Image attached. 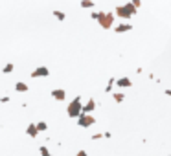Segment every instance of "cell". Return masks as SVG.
I'll list each match as a JSON object with an SVG mask.
<instances>
[{"instance_id": "6da1fadb", "label": "cell", "mask_w": 171, "mask_h": 156, "mask_svg": "<svg viewBox=\"0 0 171 156\" xmlns=\"http://www.w3.org/2000/svg\"><path fill=\"white\" fill-rule=\"evenodd\" d=\"M136 13H138V9H136L131 2L122 4V6H116V7H114V17H120V18H123V20L133 18Z\"/></svg>"}, {"instance_id": "7a4b0ae2", "label": "cell", "mask_w": 171, "mask_h": 156, "mask_svg": "<svg viewBox=\"0 0 171 156\" xmlns=\"http://www.w3.org/2000/svg\"><path fill=\"white\" fill-rule=\"evenodd\" d=\"M96 20H98V24H99L103 29H111V28L114 26V22H116V17L112 15V11H111V13L98 11V17H96Z\"/></svg>"}, {"instance_id": "3957f363", "label": "cell", "mask_w": 171, "mask_h": 156, "mask_svg": "<svg viewBox=\"0 0 171 156\" xmlns=\"http://www.w3.org/2000/svg\"><path fill=\"white\" fill-rule=\"evenodd\" d=\"M81 107H83V103H81V96H76V97L68 103V107H66V114H68L70 118H77V116L81 114Z\"/></svg>"}, {"instance_id": "277c9868", "label": "cell", "mask_w": 171, "mask_h": 156, "mask_svg": "<svg viewBox=\"0 0 171 156\" xmlns=\"http://www.w3.org/2000/svg\"><path fill=\"white\" fill-rule=\"evenodd\" d=\"M76 120H77V125L83 127V129H88V127H92L96 123V118L92 114H79Z\"/></svg>"}, {"instance_id": "5b68a950", "label": "cell", "mask_w": 171, "mask_h": 156, "mask_svg": "<svg viewBox=\"0 0 171 156\" xmlns=\"http://www.w3.org/2000/svg\"><path fill=\"white\" fill-rule=\"evenodd\" d=\"M50 75V68L48 66H37L31 74H29V77L31 79H39V77H48Z\"/></svg>"}, {"instance_id": "8992f818", "label": "cell", "mask_w": 171, "mask_h": 156, "mask_svg": "<svg viewBox=\"0 0 171 156\" xmlns=\"http://www.w3.org/2000/svg\"><path fill=\"white\" fill-rule=\"evenodd\" d=\"M99 105H101V103H96V99H88V101L81 107V114H92Z\"/></svg>"}, {"instance_id": "52a82bcc", "label": "cell", "mask_w": 171, "mask_h": 156, "mask_svg": "<svg viewBox=\"0 0 171 156\" xmlns=\"http://www.w3.org/2000/svg\"><path fill=\"white\" fill-rule=\"evenodd\" d=\"M114 85H116L118 88H131V86H133V81H131L127 75H123V77H120V79H114Z\"/></svg>"}, {"instance_id": "ba28073f", "label": "cell", "mask_w": 171, "mask_h": 156, "mask_svg": "<svg viewBox=\"0 0 171 156\" xmlns=\"http://www.w3.org/2000/svg\"><path fill=\"white\" fill-rule=\"evenodd\" d=\"M52 97L55 101H64L66 99V90L64 88H53L52 90Z\"/></svg>"}, {"instance_id": "9c48e42d", "label": "cell", "mask_w": 171, "mask_h": 156, "mask_svg": "<svg viewBox=\"0 0 171 156\" xmlns=\"http://www.w3.org/2000/svg\"><path fill=\"white\" fill-rule=\"evenodd\" d=\"M112 28H114V33H127V31L133 29V24H129V22H122V24L112 26Z\"/></svg>"}, {"instance_id": "30bf717a", "label": "cell", "mask_w": 171, "mask_h": 156, "mask_svg": "<svg viewBox=\"0 0 171 156\" xmlns=\"http://www.w3.org/2000/svg\"><path fill=\"white\" fill-rule=\"evenodd\" d=\"M15 90H17L18 94H26V92L29 90V86H28L24 81H17V83H15Z\"/></svg>"}, {"instance_id": "8fae6325", "label": "cell", "mask_w": 171, "mask_h": 156, "mask_svg": "<svg viewBox=\"0 0 171 156\" xmlns=\"http://www.w3.org/2000/svg\"><path fill=\"white\" fill-rule=\"evenodd\" d=\"M26 134H28L29 138H37V136H39V132H37V127H35V123H29V125L26 127Z\"/></svg>"}, {"instance_id": "7c38bea8", "label": "cell", "mask_w": 171, "mask_h": 156, "mask_svg": "<svg viewBox=\"0 0 171 156\" xmlns=\"http://www.w3.org/2000/svg\"><path fill=\"white\" fill-rule=\"evenodd\" d=\"M59 22H63V20H66V13L64 11H61V9H53V13H52Z\"/></svg>"}, {"instance_id": "4fadbf2b", "label": "cell", "mask_w": 171, "mask_h": 156, "mask_svg": "<svg viewBox=\"0 0 171 156\" xmlns=\"http://www.w3.org/2000/svg\"><path fill=\"white\" fill-rule=\"evenodd\" d=\"M112 99H114L116 103H123V101H125V94H123V92H112Z\"/></svg>"}, {"instance_id": "5bb4252c", "label": "cell", "mask_w": 171, "mask_h": 156, "mask_svg": "<svg viewBox=\"0 0 171 156\" xmlns=\"http://www.w3.org/2000/svg\"><path fill=\"white\" fill-rule=\"evenodd\" d=\"M79 6H81L83 9H92V7L96 6V2H94V0H81Z\"/></svg>"}, {"instance_id": "9a60e30c", "label": "cell", "mask_w": 171, "mask_h": 156, "mask_svg": "<svg viewBox=\"0 0 171 156\" xmlns=\"http://www.w3.org/2000/svg\"><path fill=\"white\" fill-rule=\"evenodd\" d=\"M35 127H37V132H46L48 131V123L46 121H39V123H35Z\"/></svg>"}, {"instance_id": "2e32d148", "label": "cell", "mask_w": 171, "mask_h": 156, "mask_svg": "<svg viewBox=\"0 0 171 156\" xmlns=\"http://www.w3.org/2000/svg\"><path fill=\"white\" fill-rule=\"evenodd\" d=\"M13 70H15V64L13 63H6L4 68H2V74H11Z\"/></svg>"}, {"instance_id": "e0dca14e", "label": "cell", "mask_w": 171, "mask_h": 156, "mask_svg": "<svg viewBox=\"0 0 171 156\" xmlns=\"http://www.w3.org/2000/svg\"><path fill=\"white\" fill-rule=\"evenodd\" d=\"M112 85H114V77H111L107 81V86H105V94H111L112 92Z\"/></svg>"}, {"instance_id": "ac0fdd59", "label": "cell", "mask_w": 171, "mask_h": 156, "mask_svg": "<svg viewBox=\"0 0 171 156\" xmlns=\"http://www.w3.org/2000/svg\"><path fill=\"white\" fill-rule=\"evenodd\" d=\"M39 151H41V156H53L50 151H48V147H46V145H41V147H39Z\"/></svg>"}, {"instance_id": "d6986e66", "label": "cell", "mask_w": 171, "mask_h": 156, "mask_svg": "<svg viewBox=\"0 0 171 156\" xmlns=\"http://www.w3.org/2000/svg\"><path fill=\"white\" fill-rule=\"evenodd\" d=\"M90 138H92L94 142H98V140H101V138H103V132H96V134H92Z\"/></svg>"}, {"instance_id": "ffe728a7", "label": "cell", "mask_w": 171, "mask_h": 156, "mask_svg": "<svg viewBox=\"0 0 171 156\" xmlns=\"http://www.w3.org/2000/svg\"><path fill=\"white\" fill-rule=\"evenodd\" d=\"M131 4H133V6H134L136 9H138V7L142 6V0H131Z\"/></svg>"}, {"instance_id": "44dd1931", "label": "cell", "mask_w": 171, "mask_h": 156, "mask_svg": "<svg viewBox=\"0 0 171 156\" xmlns=\"http://www.w3.org/2000/svg\"><path fill=\"white\" fill-rule=\"evenodd\" d=\"M9 99H11L9 96H2V97H0V103H9Z\"/></svg>"}, {"instance_id": "7402d4cb", "label": "cell", "mask_w": 171, "mask_h": 156, "mask_svg": "<svg viewBox=\"0 0 171 156\" xmlns=\"http://www.w3.org/2000/svg\"><path fill=\"white\" fill-rule=\"evenodd\" d=\"M76 156H88V153H87V151H77Z\"/></svg>"}, {"instance_id": "603a6c76", "label": "cell", "mask_w": 171, "mask_h": 156, "mask_svg": "<svg viewBox=\"0 0 171 156\" xmlns=\"http://www.w3.org/2000/svg\"><path fill=\"white\" fill-rule=\"evenodd\" d=\"M96 17H98V11H92V13H90V18L96 20Z\"/></svg>"}, {"instance_id": "cb8c5ba5", "label": "cell", "mask_w": 171, "mask_h": 156, "mask_svg": "<svg viewBox=\"0 0 171 156\" xmlns=\"http://www.w3.org/2000/svg\"><path fill=\"white\" fill-rule=\"evenodd\" d=\"M103 138H107V140H111V138H112V134H111V132H103Z\"/></svg>"}]
</instances>
